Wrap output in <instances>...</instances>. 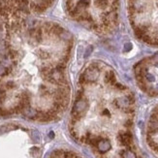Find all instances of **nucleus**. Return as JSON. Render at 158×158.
Masks as SVG:
<instances>
[{"label":"nucleus","instance_id":"obj_6","mask_svg":"<svg viewBox=\"0 0 158 158\" xmlns=\"http://www.w3.org/2000/svg\"><path fill=\"white\" fill-rule=\"evenodd\" d=\"M105 82L107 84H111V85H114V84L116 82V76H114V73L112 71H109L107 72L106 75H105Z\"/></svg>","mask_w":158,"mask_h":158},{"label":"nucleus","instance_id":"obj_2","mask_svg":"<svg viewBox=\"0 0 158 158\" xmlns=\"http://www.w3.org/2000/svg\"><path fill=\"white\" fill-rule=\"evenodd\" d=\"M148 131L149 135H153V134H158V114L154 112L151 117L148 123Z\"/></svg>","mask_w":158,"mask_h":158},{"label":"nucleus","instance_id":"obj_3","mask_svg":"<svg viewBox=\"0 0 158 158\" xmlns=\"http://www.w3.org/2000/svg\"><path fill=\"white\" fill-rule=\"evenodd\" d=\"M117 139H118L119 143L125 146H130L133 143V137L131 135V133L128 132V131H126V132H120L118 134Z\"/></svg>","mask_w":158,"mask_h":158},{"label":"nucleus","instance_id":"obj_1","mask_svg":"<svg viewBox=\"0 0 158 158\" xmlns=\"http://www.w3.org/2000/svg\"><path fill=\"white\" fill-rule=\"evenodd\" d=\"M54 0H0V17L39 14L47 11Z\"/></svg>","mask_w":158,"mask_h":158},{"label":"nucleus","instance_id":"obj_8","mask_svg":"<svg viewBox=\"0 0 158 158\" xmlns=\"http://www.w3.org/2000/svg\"><path fill=\"white\" fill-rule=\"evenodd\" d=\"M125 126H126V127H131V126H132V120L128 119L127 121L125 122Z\"/></svg>","mask_w":158,"mask_h":158},{"label":"nucleus","instance_id":"obj_4","mask_svg":"<svg viewBox=\"0 0 158 158\" xmlns=\"http://www.w3.org/2000/svg\"><path fill=\"white\" fill-rule=\"evenodd\" d=\"M96 148H97V151L100 153H106L107 151H109L111 149V143L107 139L101 138L98 142L97 146H96Z\"/></svg>","mask_w":158,"mask_h":158},{"label":"nucleus","instance_id":"obj_7","mask_svg":"<svg viewBox=\"0 0 158 158\" xmlns=\"http://www.w3.org/2000/svg\"><path fill=\"white\" fill-rule=\"evenodd\" d=\"M120 155H121L122 158H137L136 154L134 153L133 151H129V149H127V151H122L120 152Z\"/></svg>","mask_w":158,"mask_h":158},{"label":"nucleus","instance_id":"obj_5","mask_svg":"<svg viewBox=\"0 0 158 158\" xmlns=\"http://www.w3.org/2000/svg\"><path fill=\"white\" fill-rule=\"evenodd\" d=\"M114 104H116V106L117 108L119 109H127L129 108L130 105L132 103H131V101L129 100V98H128V96L126 97H120V98H117L116 101H114Z\"/></svg>","mask_w":158,"mask_h":158}]
</instances>
